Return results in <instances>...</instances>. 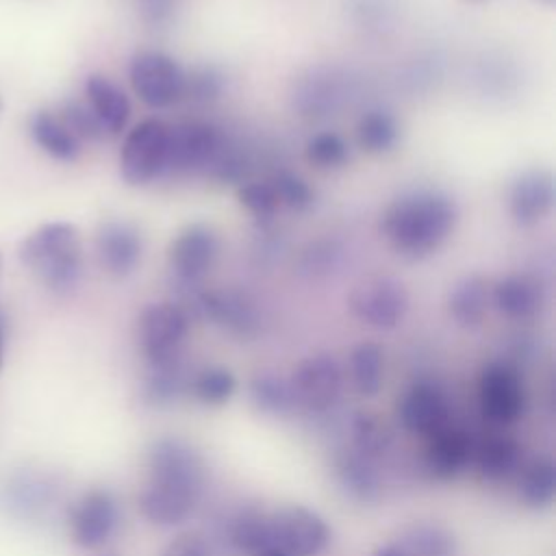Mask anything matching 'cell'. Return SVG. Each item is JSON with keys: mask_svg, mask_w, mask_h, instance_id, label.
Here are the masks:
<instances>
[{"mask_svg": "<svg viewBox=\"0 0 556 556\" xmlns=\"http://www.w3.org/2000/svg\"><path fill=\"white\" fill-rule=\"evenodd\" d=\"M180 0H137L139 13L150 28H163L172 22Z\"/></svg>", "mask_w": 556, "mask_h": 556, "instance_id": "44", "label": "cell"}, {"mask_svg": "<svg viewBox=\"0 0 556 556\" xmlns=\"http://www.w3.org/2000/svg\"><path fill=\"white\" fill-rule=\"evenodd\" d=\"M70 534L83 549H96L109 541L117 526V504L104 489L87 491L70 508Z\"/></svg>", "mask_w": 556, "mask_h": 556, "instance_id": "17", "label": "cell"}, {"mask_svg": "<svg viewBox=\"0 0 556 556\" xmlns=\"http://www.w3.org/2000/svg\"><path fill=\"white\" fill-rule=\"evenodd\" d=\"M458 217V204L447 191L410 187L382 211L380 235L400 258L424 261L447 243Z\"/></svg>", "mask_w": 556, "mask_h": 556, "instance_id": "1", "label": "cell"}, {"mask_svg": "<svg viewBox=\"0 0 556 556\" xmlns=\"http://www.w3.org/2000/svg\"><path fill=\"white\" fill-rule=\"evenodd\" d=\"M148 484L198 502L204 486L200 452L178 437L156 439L148 450Z\"/></svg>", "mask_w": 556, "mask_h": 556, "instance_id": "5", "label": "cell"}, {"mask_svg": "<svg viewBox=\"0 0 556 556\" xmlns=\"http://www.w3.org/2000/svg\"><path fill=\"white\" fill-rule=\"evenodd\" d=\"M106 556H111V554H106Z\"/></svg>", "mask_w": 556, "mask_h": 556, "instance_id": "51", "label": "cell"}, {"mask_svg": "<svg viewBox=\"0 0 556 556\" xmlns=\"http://www.w3.org/2000/svg\"><path fill=\"white\" fill-rule=\"evenodd\" d=\"M471 460L486 480H502L519 469V443L508 434H491L473 443Z\"/></svg>", "mask_w": 556, "mask_h": 556, "instance_id": "25", "label": "cell"}, {"mask_svg": "<svg viewBox=\"0 0 556 556\" xmlns=\"http://www.w3.org/2000/svg\"><path fill=\"white\" fill-rule=\"evenodd\" d=\"M491 306L506 319L528 321L545 306V287L534 274H506L491 285Z\"/></svg>", "mask_w": 556, "mask_h": 556, "instance_id": "18", "label": "cell"}, {"mask_svg": "<svg viewBox=\"0 0 556 556\" xmlns=\"http://www.w3.org/2000/svg\"><path fill=\"white\" fill-rule=\"evenodd\" d=\"M22 265L52 293H72L83 278L80 232L70 222H48L26 235L17 248Z\"/></svg>", "mask_w": 556, "mask_h": 556, "instance_id": "3", "label": "cell"}, {"mask_svg": "<svg viewBox=\"0 0 556 556\" xmlns=\"http://www.w3.org/2000/svg\"><path fill=\"white\" fill-rule=\"evenodd\" d=\"M350 382L361 395H376L384 380V350L374 341H363L350 352Z\"/></svg>", "mask_w": 556, "mask_h": 556, "instance_id": "30", "label": "cell"}, {"mask_svg": "<svg viewBox=\"0 0 556 556\" xmlns=\"http://www.w3.org/2000/svg\"><path fill=\"white\" fill-rule=\"evenodd\" d=\"M556 493V469L545 456L526 463L517 473V497L530 508H545Z\"/></svg>", "mask_w": 556, "mask_h": 556, "instance_id": "29", "label": "cell"}, {"mask_svg": "<svg viewBox=\"0 0 556 556\" xmlns=\"http://www.w3.org/2000/svg\"><path fill=\"white\" fill-rule=\"evenodd\" d=\"M330 541L328 523L304 506H282L269 515V545L289 556H317Z\"/></svg>", "mask_w": 556, "mask_h": 556, "instance_id": "12", "label": "cell"}, {"mask_svg": "<svg viewBox=\"0 0 556 556\" xmlns=\"http://www.w3.org/2000/svg\"><path fill=\"white\" fill-rule=\"evenodd\" d=\"M172 124L148 117L135 124L119 150V174L130 187H146L165 174Z\"/></svg>", "mask_w": 556, "mask_h": 556, "instance_id": "6", "label": "cell"}, {"mask_svg": "<svg viewBox=\"0 0 556 556\" xmlns=\"http://www.w3.org/2000/svg\"><path fill=\"white\" fill-rule=\"evenodd\" d=\"M334 478L339 486L358 504H371L380 497L382 484L376 460L348 447L334 458Z\"/></svg>", "mask_w": 556, "mask_h": 556, "instance_id": "22", "label": "cell"}, {"mask_svg": "<svg viewBox=\"0 0 556 556\" xmlns=\"http://www.w3.org/2000/svg\"><path fill=\"white\" fill-rule=\"evenodd\" d=\"M198 502L178 495L167 489H159L152 484H146L143 491L137 497L139 513L156 526H176L182 523L195 508Z\"/></svg>", "mask_w": 556, "mask_h": 556, "instance_id": "27", "label": "cell"}, {"mask_svg": "<svg viewBox=\"0 0 556 556\" xmlns=\"http://www.w3.org/2000/svg\"><path fill=\"white\" fill-rule=\"evenodd\" d=\"M536 2H539V4H543V7H554V2H556V0H536Z\"/></svg>", "mask_w": 556, "mask_h": 556, "instance_id": "49", "label": "cell"}, {"mask_svg": "<svg viewBox=\"0 0 556 556\" xmlns=\"http://www.w3.org/2000/svg\"><path fill=\"white\" fill-rule=\"evenodd\" d=\"M348 13L356 28L367 35H384L395 26V0H348Z\"/></svg>", "mask_w": 556, "mask_h": 556, "instance_id": "35", "label": "cell"}, {"mask_svg": "<svg viewBox=\"0 0 556 556\" xmlns=\"http://www.w3.org/2000/svg\"><path fill=\"white\" fill-rule=\"evenodd\" d=\"M56 113L63 119V124L80 139V143L109 139L102 124L98 122V117L93 115V111L85 100H67Z\"/></svg>", "mask_w": 556, "mask_h": 556, "instance_id": "40", "label": "cell"}, {"mask_svg": "<svg viewBox=\"0 0 556 556\" xmlns=\"http://www.w3.org/2000/svg\"><path fill=\"white\" fill-rule=\"evenodd\" d=\"M85 102L102 124L109 137L126 130L132 106L126 91L104 74H89L85 80Z\"/></svg>", "mask_w": 556, "mask_h": 556, "instance_id": "20", "label": "cell"}, {"mask_svg": "<svg viewBox=\"0 0 556 556\" xmlns=\"http://www.w3.org/2000/svg\"><path fill=\"white\" fill-rule=\"evenodd\" d=\"M406 556H452L454 536L439 523H413L395 539Z\"/></svg>", "mask_w": 556, "mask_h": 556, "instance_id": "32", "label": "cell"}, {"mask_svg": "<svg viewBox=\"0 0 556 556\" xmlns=\"http://www.w3.org/2000/svg\"><path fill=\"white\" fill-rule=\"evenodd\" d=\"M304 156L315 169L330 172V169H341L343 165H348L352 152H350L348 141L339 132L324 130L308 139Z\"/></svg>", "mask_w": 556, "mask_h": 556, "instance_id": "38", "label": "cell"}, {"mask_svg": "<svg viewBox=\"0 0 556 556\" xmlns=\"http://www.w3.org/2000/svg\"><path fill=\"white\" fill-rule=\"evenodd\" d=\"M339 261H341V245L332 239H319L302 252L300 269L311 278H321L332 274Z\"/></svg>", "mask_w": 556, "mask_h": 556, "instance_id": "42", "label": "cell"}, {"mask_svg": "<svg viewBox=\"0 0 556 556\" xmlns=\"http://www.w3.org/2000/svg\"><path fill=\"white\" fill-rule=\"evenodd\" d=\"M515 74L506 70L502 59H486V63H480L476 70V83L482 93H495L504 96L510 89Z\"/></svg>", "mask_w": 556, "mask_h": 556, "instance_id": "43", "label": "cell"}, {"mask_svg": "<svg viewBox=\"0 0 556 556\" xmlns=\"http://www.w3.org/2000/svg\"><path fill=\"white\" fill-rule=\"evenodd\" d=\"M222 241L213 226L195 222L185 226L169 243L167 267L180 295L191 293L204 285L219 258Z\"/></svg>", "mask_w": 556, "mask_h": 556, "instance_id": "7", "label": "cell"}, {"mask_svg": "<svg viewBox=\"0 0 556 556\" xmlns=\"http://www.w3.org/2000/svg\"><path fill=\"white\" fill-rule=\"evenodd\" d=\"M128 80L135 96L154 111L182 102L185 67L163 50H139L128 63Z\"/></svg>", "mask_w": 556, "mask_h": 556, "instance_id": "8", "label": "cell"}, {"mask_svg": "<svg viewBox=\"0 0 556 556\" xmlns=\"http://www.w3.org/2000/svg\"><path fill=\"white\" fill-rule=\"evenodd\" d=\"M350 98L348 76L334 67H313L293 83L291 102L304 117H328Z\"/></svg>", "mask_w": 556, "mask_h": 556, "instance_id": "14", "label": "cell"}, {"mask_svg": "<svg viewBox=\"0 0 556 556\" xmlns=\"http://www.w3.org/2000/svg\"><path fill=\"white\" fill-rule=\"evenodd\" d=\"M189 389L193 397L200 400L202 404L222 406L232 397L237 389V380L230 369L213 365V367L200 369L193 378H189Z\"/></svg>", "mask_w": 556, "mask_h": 556, "instance_id": "36", "label": "cell"}, {"mask_svg": "<svg viewBox=\"0 0 556 556\" xmlns=\"http://www.w3.org/2000/svg\"><path fill=\"white\" fill-rule=\"evenodd\" d=\"M371 556H406V554L402 552V547L395 541H391V543L380 545Z\"/></svg>", "mask_w": 556, "mask_h": 556, "instance_id": "46", "label": "cell"}, {"mask_svg": "<svg viewBox=\"0 0 556 556\" xmlns=\"http://www.w3.org/2000/svg\"><path fill=\"white\" fill-rule=\"evenodd\" d=\"M28 132L35 146L54 161L72 163L83 154L80 139L63 124L56 111H35L28 119Z\"/></svg>", "mask_w": 556, "mask_h": 556, "instance_id": "23", "label": "cell"}, {"mask_svg": "<svg viewBox=\"0 0 556 556\" xmlns=\"http://www.w3.org/2000/svg\"><path fill=\"white\" fill-rule=\"evenodd\" d=\"M478 404L486 421L508 426L526 410V389L519 371L508 363H489L478 380Z\"/></svg>", "mask_w": 556, "mask_h": 556, "instance_id": "11", "label": "cell"}, {"mask_svg": "<svg viewBox=\"0 0 556 556\" xmlns=\"http://www.w3.org/2000/svg\"><path fill=\"white\" fill-rule=\"evenodd\" d=\"M185 387H189V380L185 376L182 358H176L169 363L148 365L141 395L152 406H165L172 404L185 391Z\"/></svg>", "mask_w": 556, "mask_h": 556, "instance_id": "31", "label": "cell"}, {"mask_svg": "<svg viewBox=\"0 0 556 556\" xmlns=\"http://www.w3.org/2000/svg\"><path fill=\"white\" fill-rule=\"evenodd\" d=\"M400 141V124L395 115L382 106L367 109L356 122V143L363 152L380 156L391 152Z\"/></svg>", "mask_w": 556, "mask_h": 556, "instance_id": "26", "label": "cell"}, {"mask_svg": "<svg viewBox=\"0 0 556 556\" xmlns=\"http://www.w3.org/2000/svg\"><path fill=\"white\" fill-rule=\"evenodd\" d=\"M410 298L397 278L371 276L352 287L348 295L350 313L365 326L391 330L400 326L408 313Z\"/></svg>", "mask_w": 556, "mask_h": 556, "instance_id": "10", "label": "cell"}, {"mask_svg": "<svg viewBox=\"0 0 556 556\" xmlns=\"http://www.w3.org/2000/svg\"><path fill=\"white\" fill-rule=\"evenodd\" d=\"M143 256L141 230L124 219H106L96 232V258L111 278L130 276Z\"/></svg>", "mask_w": 556, "mask_h": 556, "instance_id": "16", "label": "cell"}, {"mask_svg": "<svg viewBox=\"0 0 556 556\" xmlns=\"http://www.w3.org/2000/svg\"><path fill=\"white\" fill-rule=\"evenodd\" d=\"M471 452L473 439L458 428L445 426L437 434L428 437L424 463L434 478L447 480L467 467V463L471 460Z\"/></svg>", "mask_w": 556, "mask_h": 556, "instance_id": "21", "label": "cell"}, {"mask_svg": "<svg viewBox=\"0 0 556 556\" xmlns=\"http://www.w3.org/2000/svg\"><path fill=\"white\" fill-rule=\"evenodd\" d=\"M289 382L298 408L324 413L330 410L341 397L343 371L330 354H313L298 363Z\"/></svg>", "mask_w": 556, "mask_h": 556, "instance_id": "13", "label": "cell"}, {"mask_svg": "<svg viewBox=\"0 0 556 556\" xmlns=\"http://www.w3.org/2000/svg\"><path fill=\"white\" fill-rule=\"evenodd\" d=\"M252 556H289V554L282 552L280 547H276V545H265V547H261L258 552H254Z\"/></svg>", "mask_w": 556, "mask_h": 556, "instance_id": "47", "label": "cell"}, {"mask_svg": "<svg viewBox=\"0 0 556 556\" xmlns=\"http://www.w3.org/2000/svg\"><path fill=\"white\" fill-rule=\"evenodd\" d=\"M463 2H467V4H484L489 0H463Z\"/></svg>", "mask_w": 556, "mask_h": 556, "instance_id": "50", "label": "cell"}, {"mask_svg": "<svg viewBox=\"0 0 556 556\" xmlns=\"http://www.w3.org/2000/svg\"><path fill=\"white\" fill-rule=\"evenodd\" d=\"M506 208L519 228H534L554 208V178L543 167L519 172L506 191Z\"/></svg>", "mask_w": 556, "mask_h": 556, "instance_id": "15", "label": "cell"}, {"mask_svg": "<svg viewBox=\"0 0 556 556\" xmlns=\"http://www.w3.org/2000/svg\"><path fill=\"white\" fill-rule=\"evenodd\" d=\"M348 432L350 447L371 460H378L391 447V430L374 413H354Z\"/></svg>", "mask_w": 556, "mask_h": 556, "instance_id": "33", "label": "cell"}, {"mask_svg": "<svg viewBox=\"0 0 556 556\" xmlns=\"http://www.w3.org/2000/svg\"><path fill=\"white\" fill-rule=\"evenodd\" d=\"M226 89V74L222 67L213 63L193 65L191 70H185V91L182 100L193 106H206L222 98Z\"/></svg>", "mask_w": 556, "mask_h": 556, "instance_id": "34", "label": "cell"}, {"mask_svg": "<svg viewBox=\"0 0 556 556\" xmlns=\"http://www.w3.org/2000/svg\"><path fill=\"white\" fill-rule=\"evenodd\" d=\"M237 198L241 202V206L261 224L267 226L274 222V217L278 215L280 200L276 193V187L271 182V178L265 180H245L239 185Z\"/></svg>", "mask_w": 556, "mask_h": 556, "instance_id": "37", "label": "cell"}, {"mask_svg": "<svg viewBox=\"0 0 556 556\" xmlns=\"http://www.w3.org/2000/svg\"><path fill=\"white\" fill-rule=\"evenodd\" d=\"M2 352H4V328H2V319H0V365H2Z\"/></svg>", "mask_w": 556, "mask_h": 556, "instance_id": "48", "label": "cell"}, {"mask_svg": "<svg viewBox=\"0 0 556 556\" xmlns=\"http://www.w3.org/2000/svg\"><path fill=\"white\" fill-rule=\"evenodd\" d=\"M280 206L293 213H304L315 204L313 187L295 172H278L271 176Z\"/></svg>", "mask_w": 556, "mask_h": 556, "instance_id": "41", "label": "cell"}, {"mask_svg": "<svg viewBox=\"0 0 556 556\" xmlns=\"http://www.w3.org/2000/svg\"><path fill=\"white\" fill-rule=\"evenodd\" d=\"M178 304L189 313V317L211 321L239 339L256 337L263 326L256 302L245 291L235 287L208 289L202 285L200 289L185 293L182 302Z\"/></svg>", "mask_w": 556, "mask_h": 556, "instance_id": "4", "label": "cell"}, {"mask_svg": "<svg viewBox=\"0 0 556 556\" xmlns=\"http://www.w3.org/2000/svg\"><path fill=\"white\" fill-rule=\"evenodd\" d=\"M491 308V282L478 274L458 280L447 295L450 317L463 328H476Z\"/></svg>", "mask_w": 556, "mask_h": 556, "instance_id": "24", "label": "cell"}, {"mask_svg": "<svg viewBox=\"0 0 556 556\" xmlns=\"http://www.w3.org/2000/svg\"><path fill=\"white\" fill-rule=\"evenodd\" d=\"M397 417L408 432L432 437L447 426L450 408L439 387L417 382L400 397Z\"/></svg>", "mask_w": 556, "mask_h": 556, "instance_id": "19", "label": "cell"}, {"mask_svg": "<svg viewBox=\"0 0 556 556\" xmlns=\"http://www.w3.org/2000/svg\"><path fill=\"white\" fill-rule=\"evenodd\" d=\"M230 541L243 552H258L269 545V515L263 510H245L230 528Z\"/></svg>", "mask_w": 556, "mask_h": 556, "instance_id": "39", "label": "cell"}, {"mask_svg": "<svg viewBox=\"0 0 556 556\" xmlns=\"http://www.w3.org/2000/svg\"><path fill=\"white\" fill-rule=\"evenodd\" d=\"M161 556H211V552L202 536L180 534L163 549Z\"/></svg>", "mask_w": 556, "mask_h": 556, "instance_id": "45", "label": "cell"}, {"mask_svg": "<svg viewBox=\"0 0 556 556\" xmlns=\"http://www.w3.org/2000/svg\"><path fill=\"white\" fill-rule=\"evenodd\" d=\"M248 159L228 135L204 119L174 124L169 130V152L163 178H208L217 182H243Z\"/></svg>", "mask_w": 556, "mask_h": 556, "instance_id": "2", "label": "cell"}, {"mask_svg": "<svg viewBox=\"0 0 556 556\" xmlns=\"http://www.w3.org/2000/svg\"><path fill=\"white\" fill-rule=\"evenodd\" d=\"M250 400L258 413L269 417H287L298 408L291 382L271 371L256 374L250 380Z\"/></svg>", "mask_w": 556, "mask_h": 556, "instance_id": "28", "label": "cell"}, {"mask_svg": "<svg viewBox=\"0 0 556 556\" xmlns=\"http://www.w3.org/2000/svg\"><path fill=\"white\" fill-rule=\"evenodd\" d=\"M191 317L178 302L148 304L137 319V339L148 365L182 358V343L189 334Z\"/></svg>", "mask_w": 556, "mask_h": 556, "instance_id": "9", "label": "cell"}]
</instances>
